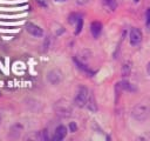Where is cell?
<instances>
[{
  "label": "cell",
  "instance_id": "obj_18",
  "mask_svg": "<svg viewBox=\"0 0 150 141\" xmlns=\"http://www.w3.org/2000/svg\"><path fill=\"white\" fill-rule=\"evenodd\" d=\"M88 1H89V0H75V2H76L77 5H80V6H83V5H86Z\"/></svg>",
  "mask_w": 150,
  "mask_h": 141
},
{
  "label": "cell",
  "instance_id": "obj_1",
  "mask_svg": "<svg viewBox=\"0 0 150 141\" xmlns=\"http://www.w3.org/2000/svg\"><path fill=\"white\" fill-rule=\"evenodd\" d=\"M149 114H150V108H149L148 105H144V103H139V105L135 106L132 112H131L132 118L137 121L146 120L149 118Z\"/></svg>",
  "mask_w": 150,
  "mask_h": 141
},
{
  "label": "cell",
  "instance_id": "obj_4",
  "mask_svg": "<svg viewBox=\"0 0 150 141\" xmlns=\"http://www.w3.org/2000/svg\"><path fill=\"white\" fill-rule=\"evenodd\" d=\"M47 80L52 85H59L62 80V73L59 69H52L47 73Z\"/></svg>",
  "mask_w": 150,
  "mask_h": 141
},
{
  "label": "cell",
  "instance_id": "obj_7",
  "mask_svg": "<svg viewBox=\"0 0 150 141\" xmlns=\"http://www.w3.org/2000/svg\"><path fill=\"white\" fill-rule=\"evenodd\" d=\"M101 32H102V24L100 21H93L90 24V33H91V35L95 39H97L100 36Z\"/></svg>",
  "mask_w": 150,
  "mask_h": 141
},
{
  "label": "cell",
  "instance_id": "obj_8",
  "mask_svg": "<svg viewBox=\"0 0 150 141\" xmlns=\"http://www.w3.org/2000/svg\"><path fill=\"white\" fill-rule=\"evenodd\" d=\"M21 132H22V127H21L20 125H14V126H12V128L9 129V136L13 137V139H18V137L20 136Z\"/></svg>",
  "mask_w": 150,
  "mask_h": 141
},
{
  "label": "cell",
  "instance_id": "obj_11",
  "mask_svg": "<svg viewBox=\"0 0 150 141\" xmlns=\"http://www.w3.org/2000/svg\"><path fill=\"white\" fill-rule=\"evenodd\" d=\"M130 72H131V63H130V62H124L123 66H122V69H121L122 76H128V75H130Z\"/></svg>",
  "mask_w": 150,
  "mask_h": 141
},
{
  "label": "cell",
  "instance_id": "obj_21",
  "mask_svg": "<svg viewBox=\"0 0 150 141\" xmlns=\"http://www.w3.org/2000/svg\"><path fill=\"white\" fill-rule=\"evenodd\" d=\"M55 1H56V2H64L66 0H55Z\"/></svg>",
  "mask_w": 150,
  "mask_h": 141
},
{
  "label": "cell",
  "instance_id": "obj_20",
  "mask_svg": "<svg viewBox=\"0 0 150 141\" xmlns=\"http://www.w3.org/2000/svg\"><path fill=\"white\" fill-rule=\"evenodd\" d=\"M146 72H148V74L150 75V62L146 63Z\"/></svg>",
  "mask_w": 150,
  "mask_h": 141
},
{
  "label": "cell",
  "instance_id": "obj_16",
  "mask_svg": "<svg viewBox=\"0 0 150 141\" xmlns=\"http://www.w3.org/2000/svg\"><path fill=\"white\" fill-rule=\"evenodd\" d=\"M69 129H70V132H71V133L76 132V129H77L76 123H75V122H70V123H69Z\"/></svg>",
  "mask_w": 150,
  "mask_h": 141
},
{
  "label": "cell",
  "instance_id": "obj_10",
  "mask_svg": "<svg viewBox=\"0 0 150 141\" xmlns=\"http://www.w3.org/2000/svg\"><path fill=\"white\" fill-rule=\"evenodd\" d=\"M117 87H120L121 89H123V90H128V92H134L135 90V88L131 86V83L130 82H128V81H121V82H118L117 83Z\"/></svg>",
  "mask_w": 150,
  "mask_h": 141
},
{
  "label": "cell",
  "instance_id": "obj_13",
  "mask_svg": "<svg viewBox=\"0 0 150 141\" xmlns=\"http://www.w3.org/2000/svg\"><path fill=\"white\" fill-rule=\"evenodd\" d=\"M74 61H75V63L77 65V67H79L80 69L84 70V72H86V73H88V74H93V72H91V70H90V69H89V68H88V67H87L86 65H83L82 62H80V61H79L77 59H74Z\"/></svg>",
  "mask_w": 150,
  "mask_h": 141
},
{
  "label": "cell",
  "instance_id": "obj_15",
  "mask_svg": "<svg viewBox=\"0 0 150 141\" xmlns=\"http://www.w3.org/2000/svg\"><path fill=\"white\" fill-rule=\"evenodd\" d=\"M82 26H83V19H82V16L79 19V21L75 24V34H79L80 32H81V29H82Z\"/></svg>",
  "mask_w": 150,
  "mask_h": 141
},
{
  "label": "cell",
  "instance_id": "obj_9",
  "mask_svg": "<svg viewBox=\"0 0 150 141\" xmlns=\"http://www.w3.org/2000/svg\"><path fill=\"white\" fill-rule=\"evenodd\" d=\"M102 5L107 11H110V12H114L117 7L116 0H102Z\"/></svg>",
  "mask_w": 150,
  "mask_h": 141
},
{
  "label": "cell",
  "instance_id": "obj_14",
  "mask_svg": "<svg viewBox=\"0 0 150 141\" xmlns=\"http://www.w3.org/2000/svg\"><path fill=\"white\" fill-rule=\"evenodd\" d=\"M81 18V15L80 14H77V13H73V14H70L69 15V24H71V25H75L77 21H79V19Z\"/></svg>",
  "mask_w": 150,
  "mask_h": 141
},
{
  "label": "cell",
  "instance_id": "obj_3",
  "mask_svg": "<svg viewBox=\"0 0 150 141\" xmlns=\"http://www.w3.org/2000/svg\"><path fill=\"white\" fill-rule=\"evenodd\" d=\"M142 32L136 28V27H132L131 31H130V34H129V41H130V45L131 46H138L142 41Z\"/></svg>",
  "mask_w": 150,
  "mask_h": 141
},
{
  "label": "cell",
  "instance_id": "obj_22",
  "mask_svg": "<svg viewBox=\"0 0 150 141\" xmlns=\"http://www.w3.org/2000/svg\"><path fill=\"white\" fill-rule=\"evenodd\" d=\"M0 122H1V119H0Z\"/></svg>",
  "mask_w": 150,
  "mask_h": 141
},
{
  "label": "cell",
  "instance_id": "obj_12",
  "mask_svg": "<svg viewBox=\"0 0 150 141\" xmlns=\"http://www.w3.org/2000/svg\"><path fill=\"white\" fill-rule=\"evenodd\" d=\"M86 106H87L91 112H96V109H97V107H96V105H95V101H94V98H93V96H89V99H88Z\"/></svg>",
  "mask_w": 150,
  "mask_h": 141
},
{
  "label": "cell",
  "instance_id": "obj_5",
  "mask_svg": "<svg viewBox=\"0 0 150 141\" xmlns=\"http://www.w3.org/2000/svg\"><path fill=\"white\" fill-rule=\"evenodd\" d=\"M26 31H27L30 35H33V36H36V38L43 36V31H42V28L39 27V26L35 25V24L28 22V24L26 25Z\"/></svg>",
  "mask_w": 150,
  "mask_h": 141
},
{
  "label": "cell",
  "instance_id": "obj_17",
  "mask_svg": "<svg viewBox=\"0 0 150 141\" xmlns=\"http://www.w3.org/2000/svg\"><path fill=\"white\" fill-rule=\"evenodd\" d=\"M36 2H38V5L41 6V7H47V5H48L47 0H36Z\"/></svg>",
  "mask_w": 150,
  "mask_h": 141
},
{
  "label": "cell",
  "instance_id": "obj_2",
  "mask_svg": "<svg viewBox=\"0 0 150 141\" xmlns=\"http://www.w3.org/2000/svg\"><path fill=\"white\" fill-rule=\"evenodd\" d=\"M88 99H89L88 88L84 87V86H80L77 88V92H76V95H75V99H74V103L77 107H84L87 105Z\"/></svg>",
  "mask_w": 150,
  "mask_h": 141
},
{
  "label": "cell",
  "instance_id": "obj_19",
  "mask_svg": "<svg viewBox=\"0 0 150 141\" xmlns=\"http://www.w3.org/2000/svg\"><path fill=\"white\" fill-rule=\"evenodd\" d=\"M146 25L150 26V8H149L148 12H146Z\"/></svg>",
  "mask_w": 150,
  "mask_h": 141
},
{
  "label": "cell",
  "instance_id": "obj_6",
  "mask_svg": "<svg viewBox=\"0 0 150 141\" xmlns=\"http://www.w3.org/2000/svg\"><path fill=\"white\" fill-rule=\"evenodd\" d=\"M67 135V128L63 126V125H60L56 127L55 132H54V135H53V140L54 141H60V140H63Z\"/></svg>",
  "mask_w": 150,
  "mask_h": 141
}]
</instances>
